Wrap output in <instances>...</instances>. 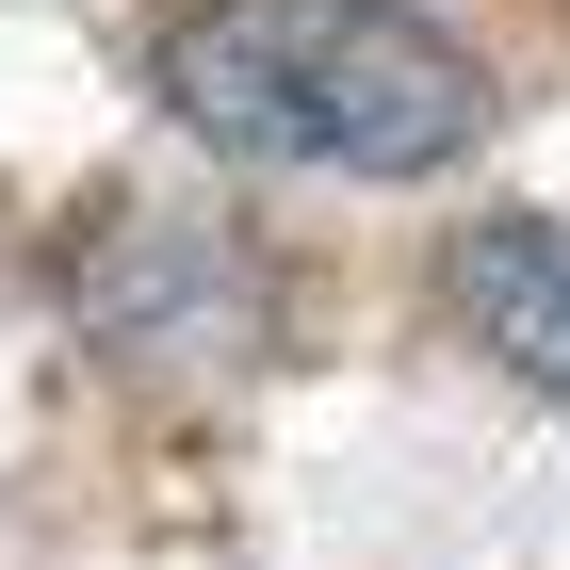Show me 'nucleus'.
<instances>
[{
	"instance_id": "1",
	"label": "nucleus",
	"mask_w": 570,
	"mask_h": 570,
	"mask_svg": "<svg viewBox=\"0 0 570 570\" xmlns=\"http://www.w3.org/2000/svg\"><path fill=\"white\" fill-rule=\"evenodd\" d=\"M164 98L309 179H440L489 131V66L407 0H196L164 33Z\"/></svg>"
},
{
	"instance_id": "2",
	"label": "nucleus",
	"mask_w": 570,
	"mask_h": 570,
	"mask_svg": "<svg viewBox=\"0 0 570 570\" xmlns=\"http://www.w3.org/2000/svg\"><path fill=\"white\" fill-rule=\"evenodd\" d=\"M440 294H456V326H473V343L505 358L538 407H570V228H554V213H489V228H456Z\"/></svg>"
}]
</instances>
